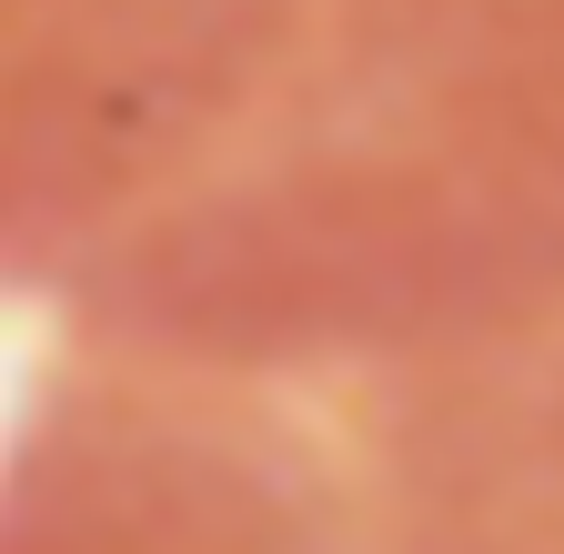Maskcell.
Listing matches in <instances>:
<instances>
[{"label":"cell","instance_id":"cell-1","mask_svg":"<svg viewBox=\"0 0 564 554\" xmlns=\"http://www.w3.org/2000/svg\"><path fill=\"white\" fill-rule=\"evenodd\" d=\"M0 554H564V272L373 354L70 343Z\"/></svg>","mask_w":564,"mask_h":554}]
</instances>
